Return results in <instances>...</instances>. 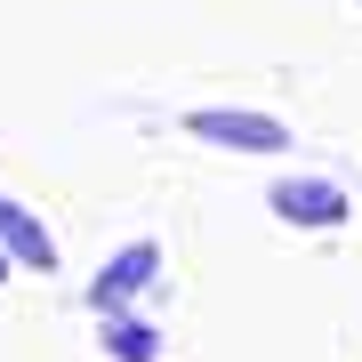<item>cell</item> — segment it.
<instances>
[{"instance_id": "obj_2", "label": "cell", "mask_w": 362, "mask_h": 362, "mask_svg": "<svg viewBox=\"0 0 362 362\" xmlns=\"http://www.w3.org/2000/svg\"><path fill=\"white\" fill-rule=\"evenodd\" d=\"M274 218H290V226H346V185H330V177H282L266 194Z\"/></svg>"}, {"instance_id": "obj_3", "label": "cell", "mask_w": 362, "mask_h": 362, "mask_svg": "<svg viewBox=\"0 0 362 362\" xmlns=\"http://www.w3.org/2000/svg\"><path fill=\"white\" fill-rule=\"evenodd\" d=\"M153 274H161V250H153V242H129V250H121V258L89 282V314H121L145 282H153Z\"/></svg>"}, {"instance_id": "obj_5", "label": "cell", "mask_w": 362, "mask_h": 362, "mask_svg": "<svg viewBox=\"0 0 362 362\" xmlns=\"http://www.w3.org/2000/svg\"><path fill=\"white\" fill-rule=\"evenodd\" d=\"M105 354H113V362H153L161 354V330L153 322H129V314H105Z\"/></svg>"}, {"instance_id": "obj_4", "label": "cell", "mask_w": 362, "mask_h": 362, "mask_svg": "<svg viewBox=\"0 0 362 362\" xmlns=\"http://www.w3.org/2000/svg\"><path fill=\"white\" fill-rule=\"evenodd\" d=\"M0 250H8V258H25L33 274H57V242H49V226L25 218L8 194H0Z\"/></svg>"}, {"instance_id": "obj_6", "label": "cell", "mask_w": 362, "mask_h": 362, "mask_svg": "<svg viewBox=\"0 0 362 362\" xmlns=\"http://www.w3.org/2000/svg\"><path fill=\"white\" fill-rule=\"evenodd\" d=\"M0 282H8V258H0Z\"/></svg>"}, {"instance_id": "obj_1", "label": "cell", "mask_w": 362, "mask_h": 362, "mask_svg": "<svg viewBox=\"0 0 362 362\" xmlns=\"http://www.w3.org/2000/svg\"><path fill=\"white\" fill-rule=\"evenodd\" d=\"M185 137L226 145V153H282V145H290V121H274V113H233V105H202V113H185Z\"/></svg>"}]
</instances>
